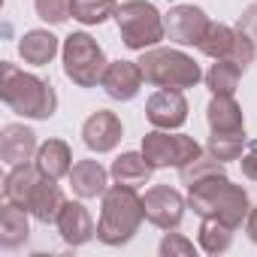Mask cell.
<instances>
[{
  "label": "cell",
  "instance_id": "obj_1",
  "mask_svg": "<svg viewBox=\"0 0 257 257\" xmlns=\"http://www.w3.org/2000/svg\"><path fill=\"white\" fill-rule=\"evenodd\" d=\"M0 97L16 115L25 118H52L58 109L55 88L46 79L19 70L10 61H4V67H0Z\"/></svg>",
  "mask_w": 257,
  "mask_h": 257
},
{
  "label": "cell",
  "instance_id": "obj_29",
  "mask_svg": "<svg viewBox=\"0 0 257 257\" xmlns=\"http://www.w3.org/2000/svg\"><path fill=\"white\" fill-rule=\"evenodd\" d=\"M70 4L73 0H34L37 16L49 25H64L70 19Z\"/></svg>",
  "mask_w": 257,
  "mask_h": 257
},
{
  "label": "cell",
  "instance_id": "obj_11",
  "mask_svg": "<svg viewBox=\"0 0 257 257\" xmlns=\"http://www.w3.org/2000/svg\"><path fill=\"white\" fill-rule=\"evenodd\" d=\"M121 134H124V127H121V118L109 109H97L94 115H88V121L82 124V140L91 152L97 155H106L112 152L118 143H121Z\"/></svg>",
  "mask_w": 257,
  "mask_h": 257
},
{
  "label": "cell",
  "instance_id": "obj_6",
  "mask_svg": "<svg viewBox=\"0 0 257 257\" xmlns=\"http://www.w3.org/2000/svg\"><path fill=\"white\" fill-rule=\"evenodd\" d=\"M64 73L67 79H73L79 88H94L97 82H103V73H106V55L103 49L97 46L94 37L88 34H70L64 40Z\"/></svg>",
  "mask_w": 257,
  "mask_h": 257
},
{
  "label": "cell",
  "instance_id": "obj_24",
  "mask_svg": "<svg viewBox=\"0 0 257 257\" xmlns=\"http://www.w3.org/2000/svg\"><path fill=\"white\" fill-rule=\"evenodd\" d=\"M242 73H245V70H242L239 64L221 58V61H215L212 70L206 73V88H209L212 94H233V91L239 88Z\"/></svg>",
  "mask_w": 257,
  "mask_h": 257
},
{
  "label": "cell",
  "instance_id": "obj_7",
  "mask_svg": "<svg viewBox=\"0 0 257 257\" xmlns=\"http://www.w3.org/2000/svg\"><path fill=\"white\" fill-rule=\"evenodd\" d=\"M143 155L149 158V164L155 170H161V167H185L194 158H200L203 149L194 137L170 134V131H161L158 127V131L143 137Z\"/></svg>",
  "mask_w": 257,
  "mask_h": 257
},
{
  "label": "cell",
  "instance_id": "obj_12",
  "mask_svg": "<svg viewBox=\"0 0 257 257\" xmlns=\"http://www.w3.org/2000/svg\"><path fill=\"white\" fill-rule=\"evenodd\" d=\"M146 76H143V67L140 61H112L103 73V91L112 97V100H134L143 88Z\"/></svg>",
  "mask_w": 257,
  "mask_h": 257
},
{
  "label": "cell",
  "instance_id": "obj_5",
  "mask_svg": "<svg viewBox=\"0 0 257 257\" xmlns=\"http://www.w3.org/2000/svg\"><path fill=\"white\" fill-rule=\"evenodd\" d=\"M115 22H118V34H121L124 46L134 52L155 49L167 37L161 13L152 4H146V0H127V4H121L115 10Z\"/></svg>",
  "mask_w": 257,
  "mask_h": 257
},
{
  "label": "cell",
  "instance_id": "obj_17",
  "mask_svg": "<svg viewBox=\"0 0 257 257\" xmlns=\"http://www.w3.org/2000/svg\"><path fill=\"white\" fill-rule=\"evenodd\" d=\"M206 118H209L212 134H239V131H245V118H242V109L236 106L233 94H212Z\"/></svg>",
  "mask_w": 257,
  "mask_h": 257
},
{
  "label": "cell",
  "instance_id": "obj_3",
  "mask_svg": "<svg viewBox=\"0 0 257 257\" xmlns=\"http://www.w3.org/2000/svg\"><path fill=\"white\" fill-rule=\"evenodd\" d=\"M188 206L200 218H221L230 227H239L251 212L248 194L239 185H233L227 176H212V179L191 185L188 188Z\"/></svg>",
  "mask_w": 257,
  "mask_h": 257
},
{
  "label": "cell",
  "instance_id": "obj_20",
  "mask_svg": "<svg viewBox=\"0 0 257 257\" xmlns=\"http://www.w3.org/2000/svg\"><path fill=\"white\" fill-rule=\"evenodd\" d=\"M19 55L25 58V64L46 67L58 55V37L49 31H28L19 43Z\"/></svg>",
  "mask_w": 257,
  "mask_h": 257
},
{
  "label": "cell",
  "instance_id": "obj_15",
  "mask_svg": "<svg viewBox=\"0 0 257 257\" xmlns=\"http://www.w3.org/2000/svg\"><path fill=\"white\" fill-rule=\"evenodd\" d=\"M58 233L67 245H85L94 239L97 227L82 203H64V209L58 215Z\"/></svg>",
  "mask_w": 257,
  "mask_h": 257
},
{
  "label": "cell",
  "instance_id": "obj_33",
  "mask_svg": "<svg viewBox=\"0 0 257 257\" xmlns=\"http://www.w3.org/2000/svg\"><path fill=\"white\" fill-rule=\"evenodd\" d=\"M242 173H245L251 182H257V143H251L248 152L242 155Z\"/></svg>",
  "mask_w": 257,
  "mask_h": 257
},
{
  "label": "cell",
  "instance_id": "obj_2",
  "mask_svg": "<svg viewBox=\"0 0 257 257\" xmlns=\"http://www.w3.org/2000/svg\"><path fill=\"white\" fill-rule=\"evenodd\" d=\"M146 218L143 197L137 188L127 185H112L103 194V209H100V224H97V239L103 245H124L131 242Z\"/></svg>",
  "mask_w": 257,
  "mask_h": 257
},
{
  "label": "cell",
  "instance_id": "obj_22",
  "mask_svg": "<svg viewBox=\"0 0 257 257\" xmlns=\"http://www.w3.org/2000/svg\"><path fill=\"white\" fill-rule=\"evenodd\" d=\"M31 227H28V209L16 206V203H4L0 209V245L4 248H16L28 239Z\"/></svg>",
  "mask_w": 257,
  "mask_h": 257
},
{
  "label": "cell",
  "instance_id": "obj_30",
  "mask_svg": "<svg viewBox=\"0 0 257 257\" xmlns=\"http://www.w3.org/2000/svg\"><path fill=\"white\" fill-rule=\"evenodd\" d=\"M254 55H257V43H254L245 31L236 28V43H233V52H230L227 61H233V64H239L242 70H248L251 61H254Z\"/></svg>",
  "mask_w": 257,
  "mask_h": 257
},
{
  "label": "cell",
  "instance_id": "obj_18",
  "mask_svg": "<svg viewBox=\"0 0 257 257\" xmlns=\"http://www.w3.org/2000/svg\"><path fill=\"white\" fill-rule=\"evenodd\" d=\"M152 164H149V158L143 155V152H124V155H118L115 161H112V179L118 182V185H127V188H140V185H146L149 179H152Z\"/></svg>",
  "mask_w": 257,
  "mask_h": 257
},
{
  "label": "cell",
  "instance_id": "obj_19",
  "mask_svg": "<svg viewBox=\"0 0 257 257\" xmlns=\"http://www.w3.org/2000/svg\"><path fill=\"white\" fill-rule=\"evenodd\" d=\"M34 164L40 167V173H43V176H49V179H55V182H58V179L70 176V170H73L70 146H67V143H61V140H49V143H43V146L37 149Z\"/></svg>",
  "mask_w": 257,
  "mask_h": 257
},
{
  "label": "cell",
  "instance_id": "obj_31",
  "mask_svg": "<svg viewBox=\"0 0 257 257\" xmlns=\"http://www.w3.org/2000/svg\"><path fill=\"white\" fill-rule=\"evenodd\" d=\"M161 254L164 257H191L194 254V242L179 236V233H167L161 242Z\"/></svg>",
  "mask_w": 257,
  "mask_h": 257
},
{
  "label": "cell",
  "instance_id": "obj_8",
  "mask_svg": "<svg viewBox=\"0 0 257 257\" xmlns=\"http://www.w3.org/2000/svg\"><path fill=\"white\" fill-rule=\"evenodd\" d=\"M143 209H146V218L155 227H161V230H173L185 218V200H182V194L173 191V188H167V185L149 188L146 197H143Z\"/></svg>",
  "mask_w": 257,
  "mask_h": 257
},
{
  "label": "cell",
  "instance_id": "obj_16",
  "mask_svg": "<svg viewBox=\"0 0 257 257\" xmlns=\"http://www.w3.org/2000/svg\"><path fill=\"white\" fill-rule=\"evenodd\" d=\"M70 185H73V194L82 197V200H91V197H103L106 188H109V173L97 164V161H79L73 164L70 170Z\"/></svg>",
  "mask_w": 257,
  "mask_h": 257
},
{
  "label": "cell",
  "instance_id": "obj_23",
  "mask_svg": "<svg viewBox=\"0 0 257 257\" xmlns=\"http://www.w3.org/2000/svg\"><path fill=\"white\" fill-rule=\"evenodd\" d=\"M233 230L236 227H230L221 218H203V224H200V248L206 254H224L230 248V242H233Z\"/></svg>",
  "mask_w": 257,
  "mask_h": 257
},
{
  "label": "cell",
  "instance_id": "obj_25",
  "mask_svg": "<svg viewBox=\"0 0 257 257\" xmlns=\"http://www.w3.org/2000/svg\"><path fill=\"white\" fill-rule=\"evenodd\" d=\"M233 43H236V31H233V28H227V25H209V31L203 34V40H200L197 49H200L203 55L221 61V58H230Z\"/></svg>",
  "mask_w": 257,
  "mask_h": 257
},
{
  "label": "cell",
  "instance_id": "obj_4",
  "mask_svg": "<svg viewBox=\"0 0 257 257\" xmlns=\"http://www.w3.org/2000/svg\"><path fill=\"white\" fill-rule=\"evenodd\" d=\"M140 67H143L146 82H152L158 88L185 91V88H194L203 79L194 58H188L179 49H146L143 58H140Z\"/></svg>",
  "mask_w": 257,
  "mask_h": 257
},
{
  "label": "cell",
  "instance_id": "obj_9",
  "mask_svg": "<svg viewBox=\"0 0 257 257\" xmlns=\"http://www.w3.org/2000/svg\"><path fill=\"white\" fill-rule=\"evenodd\" d=\"M209 19L200 7H176L164 16V31H167V40L170 43H179V46H200L203 34L209 31Z\"/></svg>",
  "mask_w": 257,
  "mask_h": 257
},
{
  "label": "cell",
  "instance_id": "obj_27",
  "mask_svg": "<svg viewBox=\"0 0 257 257\" xmlns=\"http://www.w3.org/2000/svg\"><path fill=\"white\" fill-rule=\"evenodd\" d=\"M245 143H248L245 131H239V134H212V137H209V143H206V152H209L215 161L227 164V161L242 158Z\"/></svg>",
  "mask_w": 257,
  "mask_h": 257
},
{
  "label": "cell",
  "instance_id": "obj_32",
  "mask_svg": "<svg viewBox=\"0 0 257 257\" xmlns=\"http://www.w3.org/2000/svg\"><path fill=\"white\" fill-rule=\"evenodd\" d=\"M239 31H245V34L257 43V4H251V7L242 13V19H239Z\"/></svg>",
  "mask_w": 257,
  "mask_h": 257
},
{
  "label": "cell",
  "instance_id": "obj_34",
  "mask_svg": "<svg viewBox=\"0 0 257 257\" xmlns=\"http://www.w3.org/2000/svg\"><path fill=\"white\" fill-rule=\"evenodd\" d=\"M245 230H248V236H251V242L257 245V206L248 212V218H245Z\"/></svg>",
  "mask_w": 257,
  "mask_h": 257
},
{
  "label": "cell",
  "instance_id": "obj_26",
  "mask_svg": "<svg viewBox=\"0 0 257 257\" xmlns=\"http://www.w3.org/2000/svg\"><path fill=\"white\" fill-rule=\"evenodd\" d=\"M115 0H73L70 4V16L82 25H103L109 16H115Z\"/></svg>",
  "mask_w": 257,
  "mask_h": 257
},
{
  "label": "cell",
  "instance_id": "obj_28",
  "mask_svg": "<svg viewBox=\"0 0 257 257\" xmlns=\"http://www.w3.org/2000/svg\"><path fill=\"white\" fill-rule=\"evenodd\" d=\"M179 173H182V182L191 188V185H197V182H203V179L224 176V164H221V161H215L212 155H200V158H194L191 164L179 167Z\"/></svg>",
  "mask_w": 257,
  "mask_h": 257
},
{
  "label": "cell",
  "instance_id": "obj_21",
  "mask_svg": "<svg viewBox=\"0 0 257 257\" xmlns=\"http://www.w3.org/2000/svg\"><path fill=\"white\" fill-rule=\"evenodd\" d=\"M64 203H67V200H64L61 188L55 185V179H46V182L40 185V191L34 194L28 212H31L40 224H58V215H61Z\"/></svg>",
  "mask_w": 257,
  "mask_h": 257
},
{
  "label": "cell",
  "instance_id": "obj_14",
  "mask_svg": "<svg viewBox=\"0 0 257 257\" xmlns=\"http://www.w3.org/2000/svg\"><path fill=\"white\" fill-rule=\"evenodd\" d=\"M46 179H49V176H43L37 164H34V167H31V164H19V167L10 170V176H7V182H4V200H7V203H16V206H22V209H28L31 200H34V194L40 191V185H43Z\"/></svg>",
  "mask_w": 257,
  "mask_h": 257
},
{
  "label": "cell",
  "instance_id": "obj_13",
  "mask_svg": "<svg viewBox=\"0 0 257 257\" xmlns=\"http://www.w3.org/2000/svg\"><path fill=\"white\" fill-rule=\"evenodd\" d=\"M37 155V134L25 124H7L0 131V158L7 167H19L34 161Z\"/></svg>",
  "mask_w": 257,
  "mask_h": 257
},
{
  "label": "cell",
  "instance_id": "obj_10",
  "mask_svg": "<svg viewBox=\"0 0 257 257\" xmlns=\"http://www.w3.org/2000/svg\"><path fill=\"white\" fill-rule=\"evenodd\" d=\"M146 118L161 131H176L188 121V100L176 88H161L146 103Z\"/></svg>",
  "mask_w": 257,
  "mask_h": 257
}]
</instances>
